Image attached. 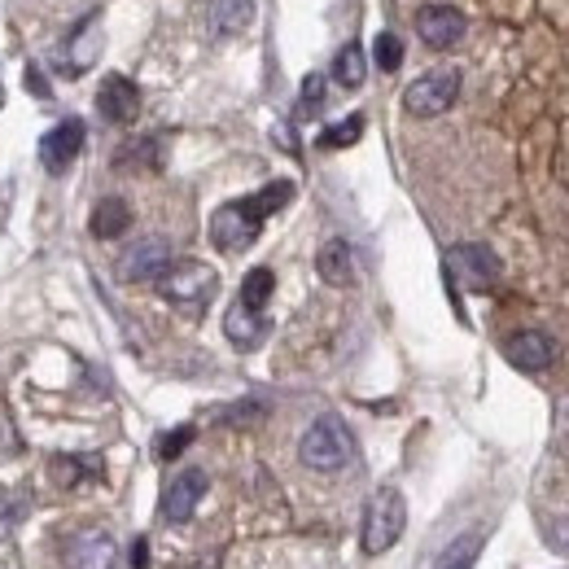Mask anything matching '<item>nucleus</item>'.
Here are the masks:
<instances>
[{
    "label": "nucleus",
    "mask_w": 569,
    "mask_h": 569,
    "mask_svg": "<svg viewBox=\"0 0 569 569\" xmlns=\"http://www.w3.org/2000/svg\"><path fill=\"white\" fill-rule=\"evenodd\" d=\"M97 114L106 123H114V128L136 123V114H141V88L128 75H106L101 88H97Z\"/></svg>",
    "instance_id": "8"
},
{
    "label": "nucleus",
    "mask_w": 569,
    "mask_h": 569,
    "mask_svg": "<svg viewBox=\"0 0 569 569\" xmlns=\"http://www.w3.org/2000/svg\"><path fill=\"white\" fill-rule=\"evenodd\" d=\"M84 119H62L53 132H44V141H40V163H44V172H53V176H62L75 158H79V150H84Z\"/></svg>",
    "instance_id": "9"
},
{
    "label": "nucleus",
    "mask_w": 569,
    "mask_h": 569,
    "mask_svg": "<svg viewBox=\"0 0 569 569\" xmlns=\"http://www.w3.org/2000/svg\"><path fill=\"white\" fill-rule=\"evenodd\" d=\"M0 106H4V88H0Z\"/></svg>",
    "instance_id": "32"
},
{
    "label": "nucleus",
    "mask_w": 569,
    "mask_h": 569,
    "mask_svg": "<svg viewBox=\"0 0 569 569\" xmlns=\"http://www.w3.org/2000/svg\"><path fill=\"white\" fill-rule=\"evenodd\" d=\"M180 569H219V552H206V557H193Z\"/></svg>",
    "instance_id": "29"
},
{
    "label": "nucleus",
    "mask_w": 569,
    "mask_h": 569,
    "mask_svg": "<svg viewBox=\"0 0 569 569\" xmlns=\"http://www.w3.org/2000/svg\"><path fill=\"white\" fill-rule=\"evenodd\" d=\"M364 136V114H347L342 123H333V128H325L320 132V150H347V145H355Z\"/></svg>",
    "instance_id": "24"
},
{
    "label": "nucleus",
    "mask_w": 569,
    "mask_h": 569,
    "mask_svg": "<svg viewBox=\"0 0 569 569\" xmlns=\"http://www.w3.org/2000/svg\"><path fill=\"white\" fill-rule=\"evenodd\" d=\"M351 456H355V438H351L347 420L333 416V412L316 416L298 438V460L316 473H338V469L351 464Z\"/></svg>",
    "instance_id": "2"
},
{
    "label": "nucleus",
    "mask_w": 569,
    "mask_h": 569,
    "mask_svg": "<svg viewBox=\"0 0 569 569\" xmlns=\"http://www.w3.org/2000/svg\"><path fill=\"white\" fill-rule=\"evenodd\" d=\"M88 228H92L97 241H114V237H123V232L132 228V206H128L123 197H101V201L92 206Z\"/></svg>",
    "instance_id": "17"
},
{
    "label": "nucleus",
    "mask_w": 569,
    "mask_h": 569,
    "mask_svg": "<svg viewBox=\"0 0 569 569\" xmlns=\"http://www.w3.org/2000/svg\"><path fill=\"white\" fill-rule=\"evenodd\" d=\"M97 53H101V22H97V13H88L70 35V70H88L97 62Z\"/></svg>",
    "instance_id": "18"
},
{
    "label": "nucleus",
    "mask_w": 569,
    "mask_h": 569,
    "mask_svg": "<svg viewBox=\"0 0 569 569\" xmlns=\"http://www.w3.org/2000/svg\"><path fill=\"white\" fill-rule=\"evenodd\" d=\"M254 22V0H210L206 4V26L210 35H241Z\"/></svg>",
    "instance_id": "16"
},
{
    "label": "nucleus",
    "mask_w": 569,
    "mask_h": 569,
    "mask_svg": "<svg viewBox=\"0 0 569 569\" xmlns=\"http://www.w3.org/2000/svg\"><path fill=\"white\" fill-rule=\"evenodd\" d=\"M62 566L66 569H114L119 566V544H114L106 530L75 535V539L62 548Z\"/></svg>",
    "instance_id": "12"
},
{
    "label": "nucleus",
    "mask_w": 569,
    "mask_h": 569,
    "mask_svg": "<svg viewBox=\"0 0 569 569\" xmlns=\"http://www.w3.org/2000/svg\"><path fill=\"white\" fill-rule=\"evenodd\" d=\"M478 552H482V535H460V539H451V548L434 561V569H473L478 566Z\"/></svg>",
    "instance_id": "23"
},
{
    "label": "nucleus",
    "mask_w": 569,
    "mask_h": 569,
    "mask_svg": "<svg viewBox=\"0 0 569 569\" xmlns=\"http://www.w3.org/2000/svg\"><path fill=\"white\" fill-rule=\"evenodd\" d=\"M272 294H276V272H272V267H250L245 281H241V298H237V303L263 316V307H267Z\"/></svg>",
    "instance_id": "22"
},
{
    "label": "nucleus",
    "mask_w": 569,
    "mask_h": 569,
    "mask_svg": "<svg viewBox=\"0 0 569 569\" xmlns=\"http://www.w3.org/2000/svg\"><path fill=\"white\" fill-rule=\"evenodd\" d=\"M26 84H31V92H35V97H48V88H44V79H40V70H35V66L26 70Z\"/></svg>",
    "instance_id": "30"
},
{
    "label": "nucleus",
    "mask_w": 569,
    "mask_h": 569,
    "mask_svg": "<svg viewBox=\"0 0 569 569\" xmlns=\"http://www.w3.org/2000/svg\"><path fill=\"white\" fill-rule=\"evenodd\" d=\"M114 167H119V172H136V167H145V172H158V167H163V145H158V136H141V141H128V145H119V154H114Z\"/></svg>",
    "instance_id": "19"
},
{
    "label": "nucleus",
    "mask_w": 569,
    "mask_h": 569,
    "mask_svg": "<svg viewBox=\"0 0 569 569\" xmlns=\"http://www.w3.org/2000/svg\"><path fill=\"white\" fill-rule=\"evenodd\" d=\"M504 355H508V364L522 369V373H548L552 360H557V347H552L548 333L526 329V333H513V338L504 342Z\"/></svg>",
    "instance_id": "13"
},
{
    "label": "nucleus",
    "mask_w": 569,
    "mask_h": 569,
    "mask_svg": "<svg viewBox=\"0 0 569 569\" xmlns=\"http://www.w3.org/2000/svg\"><path fill=\"white\" fill-rule=\"evenodd\" d=\"M223 333H228V342H232L237 351H259V347L267 342V320H263L259 311L232 303L228 316H223Z\"/></svg>",
    "instance_id": "14"
},
{
    "label": "nucleus",
    "mask_w": 569,
    "mask_h": 569,
    "mask_svg": "<svg viewBox=\"0 0 569 569\" xmlns=\"http://www.w3.org/2000/svg\"><path fill=\"white\" fill-rule=\"evenodd\" d=\"M447 276L469 289H491L500 281V254L482 241H464L447 250Z\"/></svg>",
    "instance_id": "6"
},
{
    "label": "nucleus",
    "mask_w": 569,
    "mask_h": 569,
    "mask_svg": "<svg viewBox=\"0 0 569 569\" xmlns=\"http://www.w3.org/2000/svg\"><path fill=\"white\" fill-rule=\"evenodd\" d=\"M316 272H320L325 285H338V289L355 285V254H351V245H347L342 237L325 241L320 254H316Z\"/></svg>",
    "instance_id": "15"
},
{
    "label": "nucleus",
    "mask_w": 569,
    "mask_h": 569,
    "mask_svg": "<svg viewBox=\"0 0 569 569\" xmlns=\"http://www.w3.org/2000/svg\"><path fill=\"white\" fill-rule=\"evenodd\" d=\"M373 62H377L385 75H390V70H398V66H403V40H398V35H390V31H381L377 40H373Z\"/></svg>",
    "instance_id": "26"
},
{
    "label": "nucleus",
    "mask_w": 569,
    "mask_h": 569,
    "mask_svg": "<svg viewBox=\"0 0 569 569\" xmlns=\"http://www.w3.org/2000/svg\"><path fill=\"white\" fill-rule=\"evenodd\" d=\"M154 285H158V294H163L172 307H180L185 316H201V311L210 307L215 289H219V276H215V267H206V263H197V259H180V263H172Z\"/></svg>",
    "instance_id": "3"
},
{
    "label": "nucleus",
    "mask_w": 569,
    "mask_h": 569,
    "mask_svg": "<svg viewBox=\"0 0 569 569\" xmlns=\"http://www.w3.org/2000/svg\"><path fill=\"white\" fill-rule=\"evenodd\" d=\"M464 13L456 4H425L416 13V35L429 44V48H451L464 40Z\"/></svg>",
    "instance_id": "10"
},
{
    "label": "nucleus",
    "mask_w": 569,
    "mask_h": 569,
    "mask_svg": "<svg viewBox=\"0 0 569 569\" xmlns=\"http://www.w3.org/2000/svg\"><path fill=\"white\" fill-rule=\"evenodd\" d=\"M193 438H197V429H193V425H176V429H167V434L154 442V456H158V460H176Z\"/></svg>",
    "instance_id": "27"
},
{
    "label": "nucleus",
    "mask_w": 569,
    "mask_h": 569,
    "mask_svg": "<svg viewBox=\"0 0 569 569\" xmlns=\"http://www.w3.org/2000/svg\"><path fill=\"white\" fill-rule=\"evenodd\" d=\"M26 508H31L26 495H4V500H0V544L18 535V526L26 522Z\"/></svg>",
    "instance_id": "25"
},
{
    "label": "nucleus",
    "mask_w": 569,
    "mask_h": 569,
    "mask_svg": "<svg viewBox=\"0 0 569 569\" xmlns=\"http://www.w3.org/2000/svg\"><path fill=\"white\" fill-rule=\"evenodd\" d=\"M206 473L201 469H185V473H176L172 482H167V491H163V517L172 522V526H185L193 513H197V504H201V495H206Z\"/></svg>",
    "instance_id": "11"
},
{
    "label": "nucleus",
    "mask_w": 569,
    "mask_h": 569,
    "mask_svg": "<svg viewBox=\"0 0 569 569\" xmlns=\"http://www.w3.org/2000/svg\"><path fill=\"white\" fill-rule=\"evenodd\" d=\"M403 526H407V504H403V495H398L394 486L373 491V500H369V508H364V530H360L364 552H369V557L390 552V548L398 544Z\"/></svg>",
    "instance_id": "4"
},
{
    "label": "nucleus",
    "mask_w": 569,
    "mask_h": 569,
    "mask_svg": "<svg viewBox=\"0 0 569 569\" xmlns=\"http://www.w3.org/2000/svg\"><path fill=\"white\" fill-rule=\"evenodd\" d=\"M88 473H101V460H88V456H53L48 460V478L62 491H75L79 482H88Z\"/></svg>",
    "instance_id": "20"
},
{
    "label": "nucleus",
    "mask_w": 569,
    "mask_h": 569,
    "mask_svg": "<svg viewBox=\"0 0 569 569\" xmlns=\"http://www.w3.org/2000/svg\"><path fill=\"white\" fill-rule=\"evenodd\" d=\"M167 267H172V241H167V237H141V241H132V245L119 254V263H114L119 281H128V285L158 281Z\"/></svg>",
    "instance_id": "7"
},
{
    "label": "nucleus",
    "mask_w": 569,
    "mask_h": 569,
    "mask_svg": "<svg viewBox=\"0 0 569 569\" xmlns=\"http://www.w3.org/2000/svg\"><path fill=\"white\" fill-rule=\"evenodd\" d=\"M145 561H150V557H145V539H136V544H132V566L145 569Z\"/></svg>",
    "instance_id": "31"
},
{
    "label": "nucleus",
    "mask_w": 569,
    "mask_h": 569,
    "mask_svg": "<svg viewBox=\"0 0 569 569\" xmlns=\"http://www.w3.org/2000/svg\"><path fill=\"white\" fill-rule=\"evenodd\" d=\"M325 106V75H307L303 79V114H320Z\"/></svg>",
    "instance_id": "28"
},
{
    "label": "nucleus",
    "mask_w": 569,
    "mask_h": 569,
    "mask_svg": "<svg viewBox=\"0 0 569 569\" xmlns=\"http://www.w3.org/2000/svg\"><path fill=\"white\" fill-rule=\"evenodd\" d=\"M456 97H460V70L442 66V70H425L416 84H407L403 110L412 119H438V114H447L456 106Z\"/></svg>",
    "instance_id": "5"
},
{
    "label": "nucleus",
    "mask_w": 569,
    "mask_h": 569,
    "mask_svg": "<svg viewBox=\"0 0 569 569\" xmlns=\"http://www.w3.org/2000/svg\"><path fill=\"white\" fill-rule=\"evenodd\" d=\"M289 197H294L289 180H272V185H263V189L241 197V201H223L210 215V241H215V250H223V254L250 250L259 241V232H263V219L276 215Z\"/></svg>",
    "instance_id": "1"
},
{
    "label": "nucleus",
    "mask_w": 569,
    "mask_h": 569,
    "mask_svg": "<svg viewBox=\"0 0 569 569\" xmlns=\"http://www.w3.org/2000/svg\"><path fill=\"white\" fill-rule=\"evenodd\" d=\"M364 75H369V57H364V48L360 44H347V48H338V57H333V84H342V88H364Z\"/></svg>",
    "instance_id": "21"
}]
</instances>
